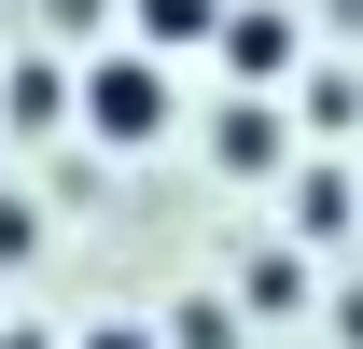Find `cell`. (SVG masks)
<instances>
[{
  "instance_id": "cell-1",
  "label": "cell",
  "mask_w": 363,
  "mask_h": 349,
  "mask_svg": "<svg viewBox=\"0 0 363 349\" xmlns=\"http://www.w3.org/2000/svg\"><path fill=\"white\" fill-rule=\"evenodd\" d=\"M168 112H182V98H168V56H140V43L70 70V126L112 140V154H154V140H168Z\"/></svg>"
},
{
  "instance_id": "cell-2",
  "label": "cell",
  "mask_w": 363,
  "mask_h": 349,
  "mask_svg": "<svg viewBox=\"0 0 363 349\" xmlns=\"http://www.w3.org/2000/svg\"><path fill=\"white\" fill-rule=\"evenodd\" d=\"M350 223H363V168H350V154H321V168L294 182V252H321V238H350Z\"/></svg>"
},
{
  "instance_id": "cell-3",
  "label": "cell",
  "mask_w": 363,
  "mask_h": 349,
  "mask_svg": "<svg viewBox=\"0 0 363 349\" xmlns=\"http://www.w3.org/2000/svg\"><path fill=\"white\" fill-rule=\"evenodd\" d=\"M224 70H238V84H279V70H294V14L224 0Z\"/></svg>"
},
{
  "instance_id": "cell-4",
  "label": "cell",
  "mask_w": 363,
  "mask_h": 349,
  "mask_svg": "<svg viewBox=\"0 0 363 349\" xmlns=\"http://www.w3.org/2000/svg\"><path fill=\"white\" fill-rule=\"evenodd\" d=\"M210 168H238V182L279 168V112H266V98H224V112H210Z\"/></svg>"
},
{
  "instance_id": "cell-5",
  "label": "cell",
  "mask_w": 363,
  "mask_h": 349,
  "mask_svg": "<svg viewBox=\"0 0 363 349\" xmlns=\"http://www.w3.org/2000/svg\"><path fill=\"white\" fill-rule=\"evenodd\" d=\"M0 126H70V70H56V56H14V84H0Z\"/></svg>"
},
{
  "instance_id": "cell-6",
  "label": "cell",
  "mask_w": 363,
  "mask_h": 349,
  "mask_svg": "<svg viewBox=\"0 0 363 349\" xmlns=\"http://www.w3.org/2000/svg\"><path fill=\"white\" fill-rule=\"evenodd\" d=\"M294 126H308V140H363V70H308Z\"/></svg>"
},
{
  "instance_id": "cell-7",
  "label": "cell",
  "mask_w": 363,
  "mask_h": 349,
  "mask_svg": "<svg viewBox=\"0 0 363 349\" xmlns=\"http://www.w3.org/2000/svg\"><path fill=\"white\" fill-rule=\"evenodd\" d=\"M140 14V56H168V43H224V0H126Z\"/></svg>"
},
{
  "instance_id": "cell-8",
  "label": "cell",
  "mask_w": 363,
  "mask_h": 349,
  "mask_svg": "<svg viewBox=\"0 0 363 349\" xmlns=\"http://www.w3.org/2000/svg\"><path fill=\"white\" fill-rule=\"evenodd\" d=\"M154 336H168V349H238V307H224V294H182Z\"/></svg>"
},
{
  "instance_id": "cell-9",
  "label": "cell",
  "mask_w": 363,
  "mask_h": 349,
  "mask_svg": "<svg viewBox=\"0 0 363 349\" xmlns=\"http://www.w3.org/2000/svg\"><path fill=\"white\" fill-rule=\"evenodd\" d=\"M308 294V252H252V307H294Z\"/></svg>"
},
{
  "instance_id": "cell-10",
  "label": "cell",
  "mask_w": 363,
  "mask_h": 349,
  "mask_svg": "<svg viewBox=\"0 0 363 349\" xmlns=\"http://www.w3.org/2000/svg\"><path fill=\"white\" fill-rule=\"evenodd\" d=\"M43 252V210H28V196H0V265H28Z\"/></svg>"
},
{
  "instance_id": "cell-11",
  "label": "cell",
  "mask_w": 363,
  "mask_h": 349,
  "mask_svg": "<svg viewBox=\"0 0 363 349\" xmlns=\"http://www.w3.org/2000/svg\"><path fill=\"white\" fill-rule=\"evenodd\" d=\"M84 349H168V336H154V321H98Z\"/></svg>"
},
{
  "instance_id": "cell-12",
  "label": "cell",
  "mask_w": 363,
  "mask_h": 349,
  "mask_svg": "<svg viewBox=\"0 0 363 349\" xmlns=\"http://www.w3.org/2000/svg\"><path fill=\"white\" fill-rule=\"evenodd\" d=\"M335 336H350V349H363V294H335Z\"/></svg>"
},
{
  "instance_id": "cell-13",
  "label": "cell",
  "mask_w": 363,
  "mask_h": 349,
  "mask_svg": "<svg viewBox=\"0 0 363 349\" xmlns=\"http://www.w3.org/2000/svg\"><path fill=\"white\" fill-rule=\"evenodd\" d=\"M0 349H56V336H28V321H0Z\"/></svg>"
},
{
  "instance_id": "cell-14",
  "label": "cell",
  "mask_w": 363,
  "mask_h": 349,
  "mask_svg": "<svg viewBox=\"0 0 363 349\" xmlns=\"http://www.w3.org/2000/svg\"><path fill=\"white\" fill-rule=\"evenodd\" d=\"M0 321H14V307H0Z\"/></svg>"
}]
</instances>
